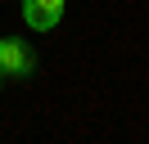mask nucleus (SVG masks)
<instances>
[{
	"label": "nucleus",
	"instance_id": "nucleus-1",
	"mask_svg": "<svg viewBox=\"0 0 149 144\" xmlns=\"http://www.w3.org/2000/svg\"><path fill=\"white\" fill-rule=\"evenodd\" d=\"M32 72H36V54H32V45L18 41V36H5V41H0V77L27 81Z\"/></svg>",
	"mask_w": 149,
	"mask_h": 144
},
{
	"label": "nucleus",
	"instance_id": "nucleus-2",
	"mask_svg": "<svg viewBox=\"0 0 149 144\" xmlns=\"http://www.w3.org/2000/svg\"><path fill=\"white\" fill-rule=\"evenodd\" d=\"M63 5L68 0H23V23L32 32H54L63 18Z\"/></svg>",
	"mask_w": 149,
	"mask_h": 144
},
{
	"label": "nucleus",
	"instance_id": "nucleus-3",
	"mask_svg": "<svg viewBox=\"0 0 149 144\" xmlns=\"http://www.w3.org/2000/svg\"><path fill=\"white\" fill-rule=\"evenodd\" d=\"M0 81H5V77H0Z\"/></svg>",
	"mask_w": 149,
	"mask_h": 144
}]
</instances>
